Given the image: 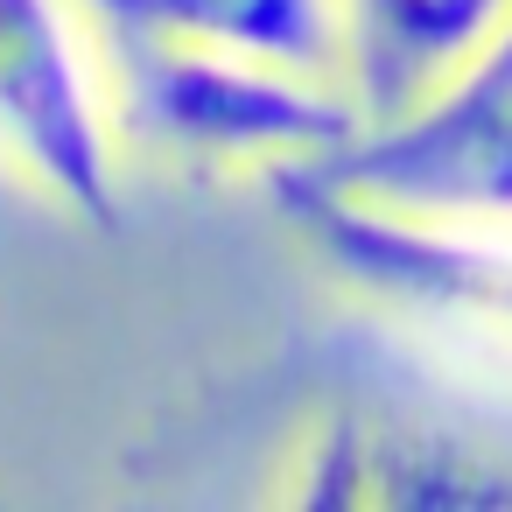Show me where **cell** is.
Listing matches in <instances>:
<instances>
[{"label": "cell", "instance_id": "6", "mask_svg": "<svg viewBox=\"0 0 512 512\" xmlns=\"http://www.w3.org/2000/svg\"><path fill=\"white\" fill-rule=\"evenodd\" d=\"M99 36L197 43L225 57H260L309 78L351 85V8L344 0H85Z\"/></svg>", "mask_w": 512, "mask_h": 512}, {"label": "cell", "instance_id": "2", "mask_svg": "<svg viewBox=\"0 0 512 512\" xmlns=\"http://www.w3.org/2000/svg\"><path fill=\"white\" fill-rule=\"evenodd\" d=\"M281 498L309 512H484L512 505V428L379 337L365 393L316 407L302 428Z\"/></svg>", "mask_w": 512, "mask_h": 512}, {"label": "cell", "instance_id": "5", "mask_svg": "<svg viewBox=\"0 0 512 512\" xmlns=\"http://www.w3.org/2000/svg\"><path fill=\"white\" fill-rule=\"evenodd\" d=\"M316 176L428 218H512V15L407 113L316 162Z\"/></svg>", "mask_w": 512, "mask_h": 512}, {"label": "cell", "instance_id": "1", "mask_svg": "<svg viewBox=\"0 0 512 512\" xmlns=\"http://www.w3.org/2000/svg\"><path fill=\"white\" fill-rule=\"evenodd\" d=\"M120 141L197 176H281L344 155L365 134V106L344 78L281 71L197 43L106 36Z\"/></svg>", "mask_w": 512, "mask_h": 512}, {"label": "cell", "instance_id": "7", "mask_svg": "<svg viewBox=\"0 0 512 512\" xmlns=\"http://www.w3.org/2000/svg\"><path fill=\"white\" fill-rule=\"evenodd\" d=\"M351 8V92L372 120L407 113L442 85L505 15L512 0H344Z\"/></svg>", "mask_w": 512, "mask_h": 512}, {"label": "cell", "instance_id": "4", "mask_svg": "<svg viewBox=\"0 0 512 512\" xmlns=\"http://www.w3.org/2000/svg\"><path fill=\"white\" fill-rule=\"evenodd\" d=\"M288 232L372 309L470 316L512 337V218H428L358 197L316 169L267 176Z\"/></svg>", "mask_w": 512, "mask_h": 512}, {"label": "cell", "instance_id": "3", "mask_svg": "<svg viewBox=\"0 0 512 512\" xmlns=\"http://www.w3.org/2000/svg\"><path fill=\"white\" fill-rule=\"evenodd\" d=\"M120 155L113 64L85 0H0V169L64 218L113 232L127 218Z\"/></svg>", "mask_w": 512, "mask_h": 512}]
</instances>
